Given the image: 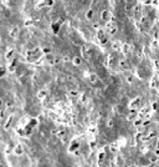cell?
<instances>
[{
  "instance_id": "1",
  "label": "cell",
  "mask_w": 159,
  "mask_h": 167,
  "mask_svg": "<svg viewBox=\"0 0 159 167\" xmlns=\"http://www.w3.org/2000/svg\"><path fill=\"white\" fill-rule=\"evenodd\" d=\"M90 81L92 84H96L97 81H98V77H97L96 74H91V75H90Z\"/></svg>"
},
{
  "instance_id": "2",
  "label": "cell",
  "mask_w": 159,
  "mask_h": 167,
  "mask_svg": "<svg viewBox=\"0 0 159 167\" xmlns=\"http://www.w3.org/2000/svg\"><path fill=\"white\" fill-rule=\"evenodd\" d=\"M119 66H121L122 69H128V66H127V63L124 60H121L119 61Z\"/></svg>"
},
{
  "instance_id": "3",
  "label": "cell",
  "mask_w": 159,
  "mask_h": 167,
  "mask_svg": "<svg viewBox=\"0 0 159 167\" xmlns=\"http://www.w3.org/2000/svg\"><path fill=\"white\" fill-rule=\"evenodd\" d=\"M73 64L75 65H80V64H81V59H80L78 56H76V58L73 59Z\"/></svg>"
},
{
  "instance_id": "4",
  "label": "cell",
  "mask_w": 159,
  "mask_h": 167,
  "mask_svg": "<svg viewBox=\"0 0 159 167\" xmlns=\"http://www.w3.org/2000/svg\"><path fill=\"white\" fill-rule=\"evenodd\" d=\"M113 125H114V122H113V120H112V118H111V120H108V121H107V126L109 127V129H112V127H113Z\"/></svg>"
},
{
  "instance_id": "5",
  "label": "cell",
  "mask_w": 159,
  "mask_h": 167,
  "mask_svg": "<svg viewBox=\"0 0 159 167\" xmlns=\"http://www.w3.org/2000/svg\"><path fill=\"white\" fill-rule=\"evenodd\" d=\"M92 15H93V11H92V10H90V11H87L86 17H87V19H92Z\"/></svg>"
}]
</instances>
